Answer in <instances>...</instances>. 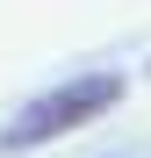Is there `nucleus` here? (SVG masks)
Returning <instances> with one entry per match:
<instances>
[{
  "label": "nucleus",
  "mask_w": 151,
  "mask_h": 158,
  "mask_svg": "<svg viewBox=\"0 0 151 158\" xmlns=\"http://www.w3.org/2000/svg\"><path fill=\"white\" fill-rule=\"evenodd\" d=\"M115 101H122V72H79V79H65V86L36 94L29 108L0 129V151H36L50 137H72V129H86L94 115H108Z\"/></svg>",
  "instance_id": "nucleus-1"
}]
</instances>
